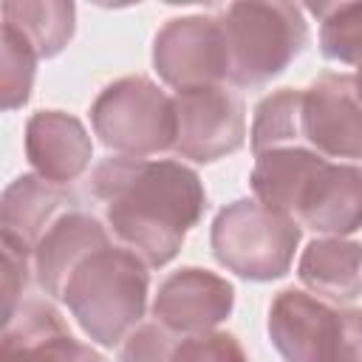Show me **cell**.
<instances>
[{
	"label": "cell",
	"mask_w": 362,
	"mask_h": 362,
	"mask_svg": "<svg viewBox=\"0 0 362 362\" xmlns=\"http://www.w3.org/2000/svg\"><path fill=\"white\" fill-rule=\"evenodd\" d=\"M269 337L286 362H362V308L283 288L269 308Z\"/></svg>",
	"instance_id": "obj_5"
},
{
	"label": "cell",
	"mask_w": 362,
	"mask_h": 362,
	"mask_svg": "<svg viewBox=\"0 0 362 362\" xmlns=\"http://www.w3.org/2000/svg\"><path fill=\"white\" fill-rule=\"evenodd\" d=\"M99 141L127 158H144L175 144V105L153 79L122 76L90 105Z\"/></svg>",
	"instance_id": "obj_6"
},
{
	"label": "cell",
	"mask_w": 362,
	"mask_h": 362,
	"mask_svg": "<svg viewBox=\"0 0 362 362\" xmlns=\"http://www.w3.org/2000/svg\"><path fill=\"white\" fill-rule=\"evenodd\" d=\"M294 221L328 238H345L362 229V167L331 164L325 158L308 178Z\"/></svg>",
	"instance_id": "obj_12"
},
{
	"label": "cell",
	"mask_w": 362,
	"mask_h": 362,
	"mask_svg": "<svg viewBox=\"0 0 362 362\" xmlns=\"http://www.w3.org/2000/svg\"><path fill=\"white\" fill-rule=\"evenodd\" d=\"M235 305V288L226 277L184 266L164 277L153 300V317L173 334H206L221 325Z\"/></svg>",
	"instance_id": "obj_10"
},
{
	"label": "cell",
	"mask_w": 362,
	"mask_h": 362,
	"mask_svg": "<svg viewBox=\"0 0 362 362\" xmlns=\"http://www.w3.org/2000/svg\"><path fill=\"white\" fill-rule=\"evenodd\" d=\"M71 201L65 184H54L37 173L14 178L0 201V238L34 252L45 229L59 218L57 212Z\"/></svg>",
	"instance_id": "obj_15"
},
{
	"label": "cell",
	"mask_w": 362,
	"mask_h": 362,
	"mask_svg": "<svg viewBox=\"0 0 362 362\" xmlns=\"http://www.w3.org/2000/svg\"><path fill=\"white\" fill-rule=\"evenodd\" d=\"M252 150L255 156L277 147H291L303 139V90L280 88L263 96L252 119Z\"/></svg>",
	"instance_id": "obj_19"
},
{
	"label": "cell",
	"mask_w": 362,
	"mask_h": 362,
	"mask_svg": "<svg viewBox=\"0 0 362 362\" xmlns=\"http://www.w3.org/2000/svg\"><path fill=\"white\" fill-rule=\"evenodd\" d=\"M255 170H252V192L255 201H260L269 209H277L288 218H294L297 201L308 184V178L320 170L325 156L308 147H277L255 156Z\"/></svg>",
	"instance_id": "obj_17"
},
{
	"label": "cell",
	"mask_w": 362,
	"mask_h": 362,
	"mask_svg": "<svg viewBox=\"0 0 362 362\" xmlns=\"http://www.w3.org/2000/svg\"><path fill=\"white\" fill-rule=\"evenodd\" d=\"M218 20L229 51V82L238 88L272 82L308 45V23L294 3H232Z\"/></svg>",
	"instance_id": "obj_3"
},
{
	"label": "cell",
	"mask_w": 362,
	"mask_h": 362,
	"mask_svg": "<svg viewBox=\"0 0 362 362\" xmlns=\"http://www.w3.org/2000/svg\"><path fill=\"white\" fill-rule=\"evenodd\" d=\"M147 288V263L136 252L107 243L71 272L62 300L93 342L113 348L141 322Z\"/></svg>",
	"instance_id": "obj_2"
},
{
	"label": "cell",
	"mask_w": 362,
	"mask_h": 362,
	"mask_svg": "<svg viewBox=\"0 0 362 362\" xmlns=\"http://www.w3.org/2000/svg\"><path fill=\"white\" fill-rule=\"evenodd\" d=\"M311 11L320 17V54L354 65L362 79V3H328Z\"/></svg>",
	"instance_id": "obj_20"
},
{
	"label": "cell",
	"mask_w": 362,
	"mask_h": 362,
	"mask_svg": "<svg viewBox=\"0 0 362 362\" xmlns=\"http://www.w3.org/2000/svg\"><path fill=\"white\" fill-rule=\"evenodd\" d=\"M303 139L331 158L362 161V79L328 71L303 90Z\"/></svg>",
	"instance_id": "obj_9"
},
{
	"label": "cell",
	"mask_w": 362,
	"mask_h": 362,
	"mask_svg": "<svg viewBox=\"0 0 362 362\" xmlns=\"http://www.w3.org/2000/svg\"><path fill=\"white\" fill-rule=\"evenodd\" d=\"M300 235L294 218L269 209L260 201L240 198L215 215L209 243L215 260L226 272L266 283L288 274Z\"/></svg>",
	"instance_id": "obj_4"
},
{
	"label": "cell",
	"mask_w": 362,
	"mask_h": 362,
	"mask_svg": "<svg viewBox=\"0 0 362 362\" xmlns=\"http://www.w3.org/2000/svg\"><path fill=\"white\" fill-rule=\"evenodd\" d=\"M74 3L59 0H23L3 3V23L14 25L37 51V57H57L74 37Z\"/></svg>",
	"instance_id": "obj_18"
},
{
	"label": "cell",
	"mask_w": 362,
	"mask_h": 362,
	"mask_svg": "<svg viewBox=\"0 0 362 362\" xmlns=\"http://www.w3.org/2000/svg\"><path fill=\"white\" fill-rule=\"evenodd\" d=\"M153 65L175 88H209L229 79V51L218 17L187 14L167 20L153 40Z\"/></svg>",
	"instance_id": "obj_7"
},
{
	"label": "cell",
	"mask_w": 362,
	"mask_h": 362,
	"mask_svg": "<svg viewBox=\"0 0 362 362\" xmlns=\"http://www.w3.org/2000/svg\"><path fill=\"white\" fill-rule=\"evenodd\" d=\"M37 51L34 45L8 23H3V107L14 110L23 107L31 96L34 71H37Z\"/></svg>",
	"instance_id": "obj_21"
},
{
	"label": "cell",
	"mask_w": 362,
	"mask_h": 362,
	"mask_svg": "<svg viewBox=\"0 0 362 362\" xmlns=\"http://www.w3.org/2000/svg\"><path fill=\"white\" fill-rule=\"evenodd\" d=\"M107 243H110V235L99 223V218H93L82 209L62 212L45 229L40 243L34 246V274H37L40 288L48 297L62 300V288H65L71 272L90 252H96Z\"/></svg>",
	"instance_id": "obj_14"
},
{
	"label": "cell",
	"mask_w": 362,
	"mask_h": 362,
	"mask_svg": "<svg viewBox=\"0 0 362 362\" xmlns=\"http://www.w3.org/2000/svg\"><path fill=\"white\" fill-rule=\"evenodd\" d=\"M90 192L119 243L147 266H167L206 209L198 173L181 161L110 156L96 164Z\"/></svg>",
	"instance_id": "obj_1"
},
{
	"label": "cell",
	"mask_w": 362,
	"mask_h": 362,
	"mask_svg": "<svg viewBox=\"0 0 362 362\" xmlns=\"http://www.w3.org/2000/svg\"><path fill=\"white\" fill-rule=\"evenodd\" d=\"M175 144L181 158L209 164L218 161L246 141L243 102L226 90V85L175 90Z\"/></svg>",
	"instance_id": "obj_8"
},
{
	"label": "cell",
	"mask_w": 362,
	"mask_h": 362,
	"mask_svg": "<svg viewBox=\"0 0 362 362\" xmlns=\"http://www.w3.org/2000/svg\"><path fill=\"white\" fill-rule=\"evenodd\" d=\"M297 277L331 303H351L362 294V243L345 238L311 240L297 263Z\"/></svg>",
	"instance_id": "obj_16"
},
{
	"label": "cell",
	"mask_w": 362,
	"mask_h": 362,
	"mask_svg": "<svg viewBox=\"0 0 362 362\" xmlns=\"http://www.w3.org/2000/svg\"><path fill=\"white\" fill-rule=\"evenodd\" d=\"M3 246V320L14 314V308L23 303V291L28 286V260H34V252L0 238Z\"/></svg>",
	"instance_id": "obj_24"
},
{
	"label": "cell",
	"mask_w": 362,
	"mask_h": 362,
	"mask_svg": "<svg viewBox=\"0 0 362 362\" xmlns=\"http://www.w3.org/2000/svg\"><path fill=\"white\" fill-rule=\"evenodd\" d=\"M25 158L37 175L54 184H68L88 170L93 141L76 116L62 110H37L25 124Z\"/></svg>",
	"instance_id": "obj_13"
},
{
	"label": "cell",
	"mask_w": 362,
	"mask_h": 362,
	"mask_svg": "<svg viewBox=\"0 0 362 362\" xmlns=\"http://www.w3.org/2000/svg\"><path fill=\"white\" fill-rule=\"evenodd\" d=\"M175 345V334L167 331L161 322H141L124 337L119 348V362H173Z\"/></svg>",
	"instance_id": "obj_23"
},
{
	"label": "cell",
	"mask_w": 362,
	"mask_h": 362,
	"mask_svg": "<svg viewBox=\"0 0 362 362\" xmlns=\"http://www.w3.org/2000/svg\"><path fill=\"white\" fill-rule=\"evenodd\" d=\"M0 362H105L90 345L79 342L59 311L40 297L23 300L3 320Z\"/></svg>",
	"instance_id": "obj_11"
},
{
	"label": "cell",
	"mask_w": 362,
	"mask_h": 362,
	"mask_svg": "<svg viewBox=\"0 0 362 362\" xmlns=\"http://www.w3.org/2000/svg\"><path fill=\"white\" fill-rule=\"evenodd\" d=\"M173 362H249L238 337L226 331H206L178 339Z\"/></svg>",
	"instance_id": "obj_22"
}]
</instances>
